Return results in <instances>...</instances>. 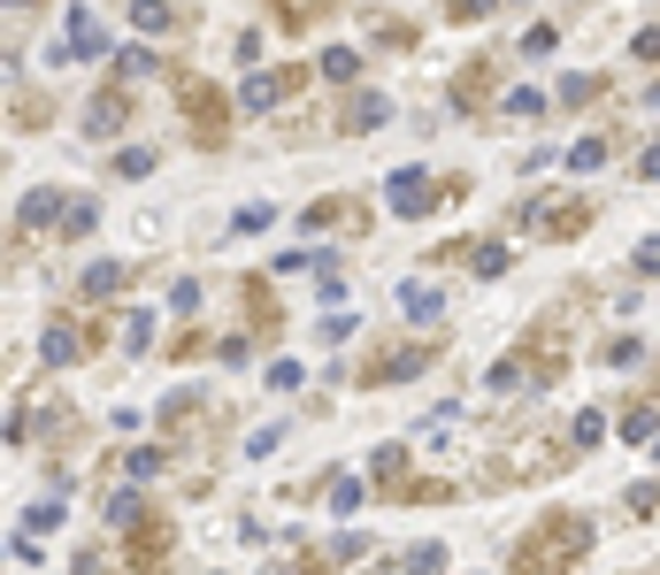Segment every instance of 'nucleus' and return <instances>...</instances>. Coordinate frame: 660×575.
<instances>
[{"instance_id":"obj_1","label":"nucleus","mask_w":660,"mask_h":575,"mask_svg":"<svg viewBox=\"0 0 660 575\" xmlns=\"http://www.w3.org/2000/svg\"><path fill=\"white\" fill-rule=\"evenodd\" d=\"M592 537H599L592 514H568V507H561V514H545V522L514 545V575H576V561L592 553Z\"/></svg>"},{"instance_id":"obj_2","label":"nucleus","mask_w":660,"mask_h":575,"mask_svg":"<svg viewBox=\"0 0 660 575\" xmlns=\"http://www.w3.org/2000/svg\"><path fill=\"white\" fill-rule=\"evenodd\" d=\"M584 223H592V200L584 192H537L522 207V231H537V238H584Z\"/></svg>"},{"instance_id":"obj_3","label":"nucleus","mask_w":660,"mask_h":575,"mask_svg":"<svg viewBox=\"0 0 660 575\" xmlns=\"http://www.w3.org/2000/svg\"><path fill=\"white\" fill-rule=\"evenodd\" d=\"M177 100H184V116H192V139H200V146H223V131H231V108L215 100V85L177 77Z\"/></svg>"},{"instance_id":"obj_4","label":"nucleus","mask_w":660,"mask_h":575,"mask_svg":"<svg viewBox=\"0 0 660 575\" xmlns=\"http://www.w3.org/2000/svg\"><path fill=\"white\" fill-rule=\"evenodd\" d=\"M384 200H392V215H430L438 200H446V177H430V169H392V184H384Z\"/></svg>"},{"instance_id":"obj_5","label":"nucleus","mask_w":660,"mask_h":575,"mask_svg":"<svg viewBox=\"0 0 660 575\" xmlns=\"http://www.w3.org/2000/svg\"><path fill=\"white\" fill-rule=\"evenodd\" d=\"M430 361H438V345L415 338V345H392L384 361H361V384H407V376H423Z\"/></svg>"},{"instance_id":"obj_6","label":"nucleus","mask_w":660,"mask_h":575,"mask_svg":"<svg viewBox=\"0 0 660 575\" xmlns=\"http://www.w3.org/2000/svg\"><path fill=\"white\" fill-rule=\"evenodd\" d=\"M39 353H46L54 369H77V361L93 353V330H77L70 315H54V322H46V338H39Z\"/></svg>"},{"instance_id":"obj_7","label":"nucleus","mask_w":660,"mask_h":575,"mask_svg":"<svg viewBox=\"0 0 660 575\" xmlns=\"http://www.w3.org/2000/svg\"><path fill=\"white\" fill-rule=\"evenodd\" d=\"M124 124H131V93L124 85H108L100 100H85V139H116Z\"/></svg>"},{"instance_id":"obj_8","label":"nucleus","mask_w":660,"mask_h":575,"mask_svg":"<svg viewBox=\"0 0 660 575\" xmlns=\"http://www.w3.org/2000/svg\"><path fill=\"white\" fill-rule=\"evenodd\" d=\"M300 85H308V70H269V77H246V108H254V116H269V108H277V100H292Z\"/></svg>"},{"instance_id":"obj_9","label":"nucleus","mask_w":660,"mask_h":575,"mask_svg":"<svg viewBox=\"0 0 660 575\" xmlns=\"http://www.w3.org/2000/svg\"><path fill=\"white\" fill-rule=\"evenodd\" d=\"M124 553H131L139 568H147V561L162 568V561H169V522H162V514H147V522H139V530L124 537Z\"/></svg>"},{"instance_id":"obj_10","label":"nucleus","mask_w":660,"mask_h":575,"mask_svg":"<svg viewBox=\"0 0 660 575\" xmlns=\"http://www.w3.org/2000/svg\"><path fill=\"white\" fill-rule=\"evenodd\" d=\"M62 215H70V200H62V192H46V184H39V192H23V207H15V223H23V231H46V223H62Z\"/></svg>"},{"instance_id":"obj_11","label":"nucleus","mask_w":660,"mask_h":575,"mask_svg":"<svg viewBox=\"0 0 660 575\" xmlns=\"http://www.w3.org/2000/svg\"><path fill=\"white\" fill-rule=\"evenodd\" d=\"M77 291H85V307H108V299L124 291V262H93V269L77 277Z\"/></svg>"},{"instance_id":"obj_12","label":"nucleus","mask_w":660,"mask_h":575,"mask_svg":"<svg viewBox=\"0 0 660 575\" xmlns=\"http://www.w3.org/2000/svg\"><path fill=\"white\" fill-rule=\"evenodd\" d=\"M62 54H85V62H93V54H108V31H100V15L70 8V46H62Z\"/></svg>"},{"instance_id":"obj_13","label":"nucleus","mask_w":660,"mask_h":575,"mask_svg":"<svg viewBox=\"0 0 660 575\" xmlns=\"http://www.w3.org/2000/svg\"><path fill=\"white\" fill-rule=\"evenodd\" d=\"M615 430L630 437V445H653V437H660V407H646V400H638V407H622V415H615Z\"/></svg>"},{"instance_id":"obj_14","label":"nucleus","mask_w":660,"mask_h":575,"mask_svg":"<svg viewBox=\"0 0 660 575\" xmlns=\"http://www.w3.org/2000/svg\"><path fill=\"white\" fill-rule=\"evenodd\" d=\"M162 468H169V452H162V445H139V452H124V476H131V491H147V483H155Z\"/></svg>"},{"instance_id":"obj_15","label":"nucleus","mask_w":660,"mask_h":575,"mask_svg":"<svg viewBox=\"0 0 660 575\" xmlns=\"http://www.w3.org/2000/svg\"><path fill=\"white\" fill-rule=\"evenodd\" d=\"M108 522H116V530L131 537V530L147 522V491H116V499H108Z\"/></svg>"},{"instance_id":"obj_16","label":"nucleus","mask_w":660,"mask_h":575,"mask_svg":"<svg viewBox=\"0 0 660 575\" xmlns=\"http://www.w3.org/2000/svg\"><path fill=\"white\" fill-rule=\"evenodd\" d=\"M400 307H407L415 322H438V315H446V291H430V285H407V291H400Z\"/></svg>"},{"instance_id":"obj_17","label":"nucleus","mask_w":660,"mask_h":575,"mask_svg":"<svg viewBox=\"0 0 660 575\" xmlns=\"http://www.w3.org/2000/svg\"><path fill=\"white\" fill-rule=\"evenodd\" d=\"M316 70H323V85H353V77H361V54H353V46H330Z\"/></svg>"},{"instance_id":"obj_18","label":"nucleus","mask_w":660,"mask_h":575,"mask_svg":"<svg viewBox=\"0 0 660 575\" xmlns=\"http://www.w3.org/2000/svg\"><path fill=\"white\" fill-rule=\"evenodd\" d=\"M200 423V392H169L162 400V430H192Z\"/></svg>"},{"instance_id":"obj_19","label":"nucleus","mask_w":660,"mask_h":575,"mask_svg":"<svg viewBox=\"0 0 660 575\" xmlns=\"http://www.w3.org/2000/svg\"><path fill=\"white\" fill-rule=\"evenodd\" d=\"M384 116H392V100H376V93H361V100L345 108V131H376Z\"/></svg>"},{"instance_id":"obj_20","label":"nucleus","mask_w":660,"mask_h":575,"mask_svg":"<svg viewBox=\"0 0 660 575\" xmlns=\"http://www.w3.org/2000/svg\"><path fill=\"white\" fill-rule=\"evenodd\" d=\"M599 437H607V415H592V407H584V415L568 423V452H592Z\"/></svg>"},{"instance_id":"obj_21","label":"nucleus","mask_w":660,"mask_h":575,"mask_svg":"<svg viewBox=\"0 0 660 575\" xmlns=\"http://www.w3.org/2000/svg\"><path fill=\"white\" fill-rule=\"evenodd\" d=\"M269 8H277V23H292V31H308V23L323 15L330 0H269Z\"/></svg>"},{"instance_id":"obj_22","label":"nucleus","mask_w":660,"mask_h":575,"mask_svg":"<svg viewBox=\"0 0 660 575\" xmlns=\"http://www.w3.org/2000/svg\"><path fill=\"white\" fill-rule=\"evenodd\" d=\"M131 23H139V31H169L177 8H169V0H131Z\"/></svg>"},{"instance_id":"obj_23","label":"nucleus","mask_w":660,"mask_h":575,"mask_svg":"<svg viewBox=\"0 0 660 575\" xmlns=\"http://www.w3.org/2000/svg\"><path fill=\"white\" fill-rule=\"evenodd\" d=\"M231 231H238V238H254V231H277V207H262V200H254V207H238V215H231Z\"/></svg>"},{"instance_id":"obj_24","label":"nucleus","mask_w":660,"mask_h":575,"mask_svg":"<svg viewBox=\"0 0 660 575\" xmlns=\"http://www.w3.org/2000/svg\"><path fill=\"white\" fill-rule=\"evenodd\" d=\"M400 468H407V445H376V483L400 491Z\"/></svg>"},{"instance_id":"obj_25","label":"nucleus","mask_w":660,"mask_h":575,"mask_svg":"<svg viewBox=\"0 0 660 575\" xmlns=\"http://www.w3.org/2000/svg\"><path fill=\"white\" fill-rule=\"evenodd\" d=\"M599 161H607V139H599V131H592V139H576V146H568V169H599Z\"/></svg>"},{"instance_id":"obj_26","label":"nucleus","mask_w":660,"mask_h":575,"mask_svg":"<svg viewBox=\"0 0 660 575\" xmlns=\"http://www.w3.org/2000/svg\"><path fill=\"white\" fill-rule=\"evenodd\" d=\"M330 223H353V207H345V200H316V207H308V231H330Z\"/></svg>"},{"instance_id":"obj_27","label":"nucleus","mask_w":660,"mask_h":575,"mask_svg":"<svg viewBox=\"0 0 660 575\" xmlns=\"http://www.w3.org/2000/svg\"><path fill=\"white\" fill-rule=\"evenodd\" d=\"M553 46H561V39H553V23H530V31H522V54H530V62H545Z\"/></svg>"},{"instance_id":"obj_28","label":"nucleus","mask_w":660,"mask_h":575,"mask_svg":"<svg viewBox=\"0 0 660 575\" xmlns=\"http://www.w3.org/2000/svg\"><path fill=\"white\" fill-rule=\"evenodd\" d=\"M147 169H155V146H124L116 153V177H147Z\"/></svg>"},{"instance_id":"obj_29","label":"nucleus","mask_w":660,"mask_h":575,"mask_svg":"<svg viewBox=\"0 0 660 575\" xmlns=\"http://www.w3.org/2000/svg\"><path fill=\"white\" fill-rule=\"evenodd\" d=\"M438 568H446V553L423 545V553H407V568H400V575H438ZM384 575H392V568H384Z\"/></svg>"},{"instance_id":"obj_30","label":"nucleus","mask_w":660,"mask_h":575,"mask_svg":"<svg viewBox=\"0 0 660 575\" xmlns=\"http://www.w3.org/2000/svg\"><path fill=\"white\" fill-rule=\"evenodd\" d=\"M147 70H155V54H147V46H131V54L116 62V85H131V77H147Z\"/></svg>"},{"instance_id":"obj_31","label":"nucleus","mask_w":660,"mask_h":575,"mask_svg":"<svg viewBox=\"0 0 660 575\" xmlns=\"http://www.w3.org/2000/svg\"><path fill=\"white\" fill-rule=\"evenodd\" d=\"M124 345L147 353V345H155V315H131V322H124Z\"/></svg>"},{"instance_id":"obj_32","label":"nucleus","mask_w":660,"mask_h":575,"mask_svg":"<svg viewBox=\"0 0 660 575\" xmlns=\"http://www.w3.org/2000/svg\"><path fill=\"white\" fill-rule=\"evenodd\" d=\"M54 522H62V507H54V499H39V507H23V530H31V537H39V530H54Z\"/></svg>"},{"instance_id":"obj_33","label":"nucleus","mask_w":660,"mask_h":575,"mask_svg":"<svg viewBox=\"0 0 660 575\" xmlns=\"http://www.w3.org/2000/svg\"><path fill=\"white\" fill-rule=\"evenodd\" d=\"M599 93H607L599 77H568V85H561V100H568V108H576V100H599Z\"/></svg>"},{"instance_id":"obj_34","label":"nucleus","mask_w":660,"mask_h":575,"mask_svg":"<svg viewBox=\"0 0 660 575\" xmlns=\"http://www.w3.org/2000/svg\"><path fill=\"white\" fill-rule=\"evenodd\" d=\"M507 108H514L522 124H537V116H545V93H507Z\"/></svg>"},{"instance_id":"obj_35","label":"nucleus","mask_w":660,"mask_h":575,"mask_svg":"<svg viewBox=\"0 0 660 575\" xmlns=\"http://www.w3.org/2000/svg\"><path fill=\"white\" fill-rule=\"evenodd\" d=\"M62 223H70V231H77V238H85V231H93V223H100V207H93V200H70V215H62Z\"/></svg>"},{"instance_id":"obj_36","label":"nucleus","mask_w":660,"mask_h":575,"mask_svg":"<svg viewBox=\"0 0 660 575\" xmlns=\"http://www.w3.org/2000/svg\"><path fill=\"white\" fill-rule=\"evenodd\" d=\"M638 353H646V345H638V338H615V345H607V353H599V361H607V369H630V361H638Z\"/></svg>"},{"instance_id":"obj_37","label":"nucleus","mask_w":660,"mask_h":575,"mask_svg":"<svg viewBox=\"0 0 660 575\" xmlns=\"http://www.w3.org/2000/svg\"><path fill=\"white\" fill-rule=\"evenodd\" d=\"M353 507H361V483H353V476H345V483H330V514H353Z\"/></svg>"},{"instance_id":"obj_38","label":"nucleus","mask_w":660,"mask_h":575,"mask_svg":"<svg viewBox=\"0 0 660 575\" xmlns=\"http://www.w3.org/2000/svg\"><path fill=\"white\" fill-rule=\"evenodd\" d=\"M499 0H446V15H454V23H477V15H492Z\"/></svg>"},{"instance_id":"obj_39","label":"nucleus","mask_w":660,"mask_h":575,"mask_svg":"<svg viewBox=\"0 0 660 575\" xmlns=\"http://www.w3.org/2000/svg\"><path fill=\"white\" fill-rule=\"evenodd\" d=\"M499 269H507V246H499V238H492V246H477V277H499Z\"/></svg>"},{"instance_id":"obj_40","label":"nucleus","mask_w":660,"mask_h":575,"mask_svg":"<svg viewBox=\"0 0 660 575\" xmlns=\"http://www.w3.org/2000/svg\"><path fill=\"white\" fill-rule=\"evenodd\" d=\"M630 269H638V277H660V238H646V246L630 254Z\"/></svg>"},{"instance_id":"obj_41","label":"nucleus","mask_w":660,"mask_h":575,"mask_svg":"<svg viewBox=\"0 0 660 575\" xmlns=\"http://www.w3.org/2000/svg\"><path fill=\"white\" fill-rule=\"evenodd\" d=\"M630 46H638V62H660V31H638Z\"/></svg>"},{"instance_id":"obj_42","label":"nucleus","mask_w":660,"mask_h":575,"mask_svg":"<svg viewBox=\"0 0 660 575\" xmlns=\"http://www.w3.org/2000/svg\"><path fill=\"white\" fill-rule=\"evenodd\" d=\"M638 177H646V184H660V146H646V153H638Z\"/></svg>"},{"instance_id":"obj_43","label":"nucleus","mask_w":660,"mask_h":575,"mask_svg":"<svg viewBox=\"0 0 660 575\" xmlns=\"http://www.w3.org/2000/svg\"><path fill=\"white\" fill-rule=\"evenodd\" d=\"M0 8H39V0H0Z\"/></svg>"},{"instance_id":"obj_44","label":"nucleus","mask_w":660,"mask_h":575,"mask_svg":"<svg viewBox=\"0 0 660 575\" xmlns=\"http://www.w3.org/2000/svg\"><path fill=\"white\" fill-rule=\"evenodd\" d=\"M653 452H660V437H653Z\"/></svg>"}]
</instances>
